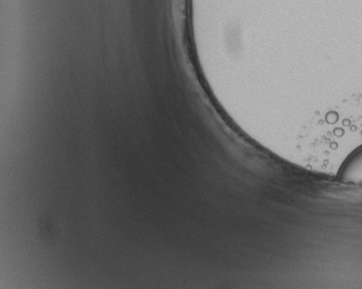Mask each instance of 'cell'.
<instances>
[{
	"label": "cell",
	"mask_w": 362,
	"mask_h": 289,
	"mask_svg": "<svg viewBox=\"0 0 362 289\" xmlns=\"http://www.w3.org/2000/svg\"><path fill=\"white\" fill-rule=\"evenodd\" d=\"M338 175L343 184L362 186V147L347 157Z\"/></svg>",
	"instance_id": "cell-1"
}]
</instances>
